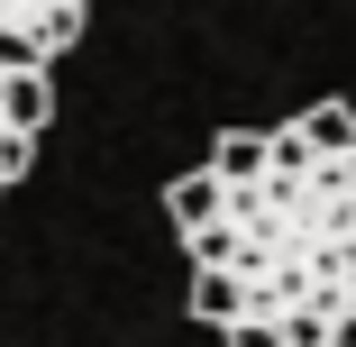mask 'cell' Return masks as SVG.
Instances as JSON below:
<instances>
[{"instance_id":"obj_1","label":"cell","mask_w":356,"mask_h":347,"mask_svg":"<svg viewBox=\"0 0 356 347\" xmlns=\"http://www.w3.org/2000/svg\"><path fill=\"white\" fill-rule=\"evenodd\" d=\"M192 256V320L220 347H356V110L311 101L229 128L165 183Z\"/></svg>"},{"instance_id":"obj_2","label":"cell","mask_w":356,"mask_h":347,"mask_svg":"<svg viewBox=\"0 0 356 347\" xmlns=\"http://www.w3.org/2000/svg\"><path fill=\"white\" fill-rule=\"evenodd\" d=\"M46 119H55V83H46V64H0V201L28 183Z\"/></svg>"},{"instance_id":"obj_3","label":"cell","mask_w":356,"mask_h":347,"mask_svg":"<svg viewBox=\"0 0 356 347\" xmlns=\"http://www.w3.org/2000/svg\"><path fill=\"white\" fill-rule=\"evenodd\" d=\"M92 28V0H0V64H46L74 55V37Z\"/></svg>"}]
</instances>
